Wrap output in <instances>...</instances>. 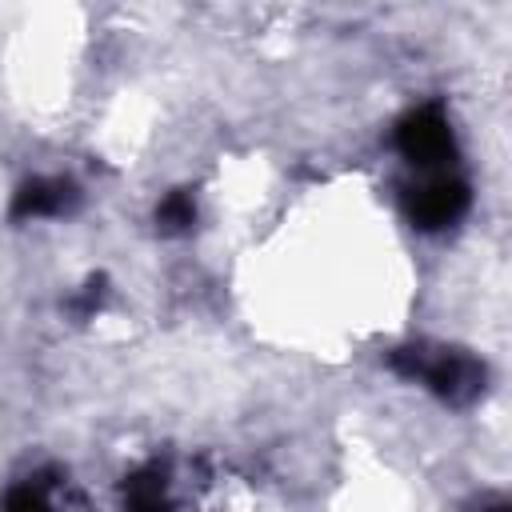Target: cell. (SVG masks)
I'll return each instance as SVG.
<instances>
[{
    "instance_id": "3957f363",
    "label": "cell",
    "mask_w": 512,
    "mask_h": 512,
    "mask_svg": "<svg viewBox=\"0 0 512 512\" xmlns=\"http://www.w3.org/2000/svg\"><path fill=\"white\" fill-rule=\"evenodd\" d=\"M468 200H472V196H468V184H464V180H456V176H436V180L412 188L404 208H408V220H412L416 228L436 232V228L456 224V220L468 212Z\"/></svg>"
},
{
    "instance_id": "7a4b0ae2",
    "label": "cell",
    "mask_w": 512,
    "mask_h": 512,
    "mask_svg": "<svg viewBox=\"0 0 512 512\" xmlns=\"http://www.w3.org/2000/svg\"><path fill=\"white\" fill-rule=\"evenodd\" d=\"M396 148L404 152V160H412L420 168H436V164L452 160L456 140H452V128H448L444 112L436 104H424V108L408 112L396 124Z\"/></svg>"
},
{
    "instance_id": "ba28073f",
    "label": "cell",
    "mask_w": 512,
    "mask_h": 512,
    "mask_svg": "<svg viewBox=\"0 0 512 512\" xmlns=\"http://www.w3.org/2000/svg\"><path fill=\"white\" fill-rule=\"evenodd\" d=\"M104 292H108V276H88V284H84V292L68 304L76 316H88L92 308H100V300H104Z\"/></svg>"
},
{
    "instance_id": "9c48e42d",
    "label": "cell",
    "mask_w": 512,
    "mask_h": 512,
    "mask_svg": "<svg viewBox=\"0 0 512 512\" xmlns=\"http://www.w3.org/2000/svg\"><path fill=\"white\" fill-rule=\"evenodd\" d=\"M476 512H512V504H508V500H492V504H484V508H476Z\"/></svg>"
},
{
    "instance_id": "52a82bcc",
    "label": "cell",
    "mask_w": 512,
    "mask_h": 512,
    "mask_svg": "<svg viewBox=\"0 0 512 512\" xmlns=\"http://www.w3.org/2000/svg\"><path fill=\"white\" fill-rule=\"evenodd\" d=\"M0 512H52L48 508V496H44V480L40 484H20L4 496V508Z\"/></svg>"
},
{
    "instance_id": "6da1fadb",
    "label": "cell",
    "mask_w": 512,
    "mask_h": 512,
    "mask_svg": "<svg viewBox=\"0 0 512 512\" xmlns=\"http://www.w3.org/2000/svg\"><path fill=\"white\" fill-rule=\"evenodd\" d=\"M392 372L408 376V380H424L440 400L448 404H472L484 392V364L460 348H444L436 356H428L424 348H396L388 356Z\"/></svg>"
},
{
    "instance_id": "277c9868",
    "label": "cell",
    "mask_w": 512,
    "mask_h": 512,
    "mask_svg": "<svg viewBox=\"0 0 512 512\" xmlns=\"http://www.w3.org/2000/svg\"><path fill=\"white\" fill-rule=\"evenodd\" d=\"M80 200L72 180H56V176H36L28 184L16 188L12 196V220H32V216H60L72 212Z\"/></svg>"
},
{
    "instance_id": "8992f818",
    "label": "cell",
    "mask_w": 512,
    "mask_h": 512,
    "mask_svg": "<svg viewBox=\"0 0 512 512\" xmlns=\"http://www.w3.org/2000/svg\"><path fill=\"white\" fill-rule=\"evenodd\" d=\"M156 224H160V232H168V236L192 232V224H196V204H192V196H188L184 188L168 192V196L160 200V208H156Z\"/></svg>"
},
{
    "instance_id": "5b68a950",
    "label": "cell",
    "mask_w": 512,
    "mask_h": 512,
    "mask_svg": "<svg viewBox=\"0 0 512 512\" xmlns=\"http://www.w3.org/2000/svg\"><path fill=\"white\" fill-rule=\"evenodd\" d=\"M124 512H172L168 476L160 464H148L124 480Z\"/></svg>"
}]
</instances>
